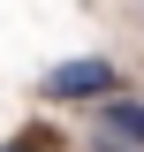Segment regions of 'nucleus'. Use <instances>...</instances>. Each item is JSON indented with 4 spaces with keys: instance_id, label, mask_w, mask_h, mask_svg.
I'll return each mask as SVG.
<instances>
[{
    "instance_id": "f257e3e1",
    "label": "nucleus",
    "mask_w": 144,
    "mask_h": 152,
    "mask_svg": "<svg viewBox=\"0 0 144 152\" xmlns=\"http://www.w3.org/2000/svg\"><path fill=\"white\" fill-rule=\"evenodd\" d=\"M99 91H114V61H99V53L61 61V69L46 76V99H99Z\"/></svg>"
},
{
    "instance_id": "f03ea898",
    "label": "nucleus",
    "mask_w": 144,
    "mask_h": 152,
    "mask_svg": "<svg viewBox=\"0 0 144 152\" xmlns=\"http://www.w3.org/2000/svg\"><path fill=\"white\" fill-rule=\"evenodd\" d=\"M106 129L114 137H137V152H144V107H137V99H114V107H106Z\"/></svg>"
},
{
    "instance_id": "7ed1b4c3",
    "label": "nucleus",
    "mask_w": 144,
    "mask_h": 152,
    "mask_svg": "<svg viewBox=\"0 0 144 152\" xmlns=\"http://www.w3.org/2000/svg\"><path fill=\"white\" fill-rule=\"evenodd\" d=\"M8 152H38V145H8Z\"/></svg>"
}]
</instances>
